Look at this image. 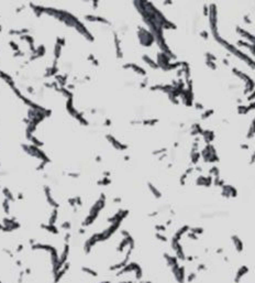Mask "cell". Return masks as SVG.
I'll return each mask as SVG.
<instances>
[{
	"instance_id": "obj_1",
	"label": "cell",
	"mask_w": 255,
	"mask_h": 283,
	"mask_svg": "<svg viewBox=\"0 0 255 283\" xmlns=\"http://www.w3.org/2000/svg\"><path fill=\"white\" fill-rule=\"evenodd\" d=\"M170 271L174 275V279L176 280L177 283H185L186 282V268L184 266H180V264H177V266H174L170 268Z\"/></svg>"
},
{
	"instance_id": "obj_2",
	"label": "cell",
	"mask_w": 255,
	"mask_h": 283,
	"mask_svg": "<svg viewBox=\"0 0 255 283\" xmlns=\"http://www.w3.org/2000/svg\"><path fill=\"white\" fill-rule=\"evenodd\" d=\"M231 242H232V245H233V247H234L236 252L241 253L243 250H244V243H243L242 239H241L238 235H232V236H231Z\"/></svg>"
},
{
	"instance_id": "obj_3",
	"label": "cell",
	"mask_w": 255,
	"mask_h": 283,
	"mask_svg": "<svg viewBox=\"0 0 255 283\" xmlns=\"http://www.w3.org/2000/svg\"><path fill=\"white\" fill-rule=\"evenodd\" d=\"M249 271H250V269H249L247 266H241L240 268L238 269V271L235 272L234 283H240V281L249 273Z\"/></svg>"
},
{
	"instance_id": "obj_4",
	"label": "cell",
	"mask_w": 255,
	"mask_h": 283,
	"mask_svg": "<svg viewBox=\"0 0 255 283\" xmlns=\"http://www.w3.org/2000/svg\"><path fill=\"white\" fill-rule=\"evenodd\" d=\"M164 259H165L166 261V264L170 267V268H172V267H174V266H177V264H179L178 263V259H177V257H175V256H172V254H168V253H164Z\"/></svg>"
},
{
	"instance_id": "obj_5",
	"label": "cell",
	"mask_w": 255,
	"mask_h": 283,
	"mask_svg": "<svg viewBox=\"0 0 255 283\" xmlns=\"http://www.w3.org/2000/svg\"><path fill=\"white\" fill-rule=\"evenodd\" d=\"M197 279V272H190L186 275V282L192 283Z\"/></svg>"
},
{
	"instance_id": "obj_6",
	"label": "cell",
	"mask_w": 255,
	"mask_h": 283,
	"mask_svg": "<svg viewBox=\"0 0 255 283\" xmlns=\"http://www.w3.org/2000/svg\"><path fill=\"white\" fill-rule=\"evenodd\" d=\"M196 270H197V272H204V271L207 270V267H206V264H204V263H199L196 267Z\"/></svg>"
},
{
	"instance_id": "obj_7",
	"label": "cell",
	"mask_w": 255,
	"mask_h": 283,
	"mask_svg": "<svg viewBox=\"0 0 255 283\" xmlns=\"http://www.w3.org/2000/svg\"><path fill=\"white\" fill-rule=\"evenodd\" d=\"M196 259H197V257H194V256H186V261H188V262H192Z\"/></svg>"
}]
</instances>
